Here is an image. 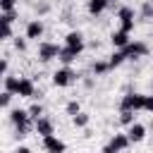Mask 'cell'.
Segmentation results:
<instances>
[{
  "instance_id": "7a4b0ae2",
  "label": "cell",
  "mask_w": 153,
  "mask_h": 153,
  "mask_svg": "<svg viewBox=\"0 0 153 153\" xmlns=\"http://www.w3.org/2000/svg\"><path fill=\"white\" fill-rule=\"evenodd\" d=\"M143 105H146V96L143 93H127V96H122V103H120L122 110H131V112L143 110Z\"/></svg>"
},
{
  "instance_id": "2e32d148",
  "label": "cell",
  "mask_w": 153,
  "mask_h": 153,
  "mask_svg": "<svg viewBox=\"0 0 153 153\" xmlns=\"http://www.w3.org/2000/svg\"><path fill=\"white\" fill-rule=\"evenodd\" d=\"M108 5H110L108 0H88V14L98 17L100 12H105V7H108Z\"/></svg>"
},
{
  "instance_id": "4dcf8cb0",
  "label": "cell",
  "mask_w": 153,
  "mask_h": 153,
  "mask_svg": "<svg viewBox=\"0 0 153 153\" xmlns=\"http://www.w3.org/2000/svg\"><path fill=\"white\" fill-rule=\"evenodd\" d=\"M14 153H31V148H29V146H17Z\"/></svg>"
},
{
  "instance_id": "f546056e",
  "label": "cell",
  "mask_w": 153,
  "mask_h": 153,
  "mask_svg": "<svg viewBox=\"0 0 153 153\" xmlns=\"http://www.w3.org/2000/svg\"><path fill=\"white\" fill-rule=\"evenodd\" d=\"M143 110L153 112V96H146V105H143Z\"/></svg>"
},
{
  "instance_id": "e0dca14e",
  "label": "cell",
  "mask_w": 153,
  "mask_h": 153,
  "mask_svg": "<svg viewBox=\"0 0 153 153\" xmlns=\"http://www.w3.org/2000/svg\"><path fill=\"white\" fill-rule=\"evenodd\" d=\"M19 76H12V74H7L5 76V91H10V93H17L19 91Z\"/></svg>"
},
{
  "instance_id": "6da1fadb",
  "label": "cell",
  "mask_w": 153,
  "mask_h": 153,
  "mask_svg": "<svg viewBox=\"0 0 153 153\" xmlns=\"http://www.w3.org/2000/svg\"><path fill=\"white\" fill-rule=\"evenodd\" d=\"M10 120L14 122V127H17V136L22 139V136H26L29 134V129H31V117H29V110H12L10 112Z\"/></svg>"
},
{
  "instance_id": "484cf974",
  "label": "cell",
  "mask_w": 153,
  "mask_h": 153,
  "mask_svg": "<svg viewBox=\"0 0 153 153\" xmlns=\"http://www.w3.org/2000/svg\"><path fill=\"white\" fill-rule=\"evenodd\" d=\"M12 96H14V93H10V91H2V96H0V105H2L5 110L10 108V103H12Z\"/></svg>"
},
{
  "instance_id": "1f68e13d",
  "label": "cell",
  "mask_w": 153,
  "mask_h": 153,
  "mask_svg": "<svg viewBox=\"0 0 153 153\" xmlns=\"http://www.w3.org/2000/svg\"><path fill=\"white\" fill-rule=\"evenodd\" d=\"M108 2H110V5H115V2H117V0H108Z\"/></svg>"
},
{
  "instance_id": "3957f363",
  "label": "cell",
  "mask_w": 153,
  "mask_h": 153,
  "mask_svg": "<svg viewBox=\"0 0 153 153\" xmlns=\"http://www.w3.org/2000/svg\"><path fill=\"white\" fill-rule=\"evenodd\" d=\"M129 143H131V141H129V136H127V134H115V136L103 146V153H122Z\"/></svg>"
},
{
  "instance_id": "ffe728a7",
  "label": "cell",
  "mask_w": 153,
  "mask_h": 153,
  "mask_svg": "<svg viewBox=\"0 0 153 153\" xmlns=\"http://www.w3.org/2000/svg\"><path fill=\"white\" fill-rule=\"evenodd\" d=\"M29 117H31L33 122L41 120V117H43V105H41V103H33V105L29 108Z\"/></svg>"
},
{
  "instance_id": "83f0119b",
  "label": "cell",
  "mask_w": 153,
  "mask_h": 153,
  "mask_svg": "<svg viewBox=\"0 0 153 153\" xmlns=\"http://www.w3.org/2000/svg\"><path fill=\"white\" fill-rule=\"evenodd\" d=\"M2 38H12V24H2Z\"/></svg>"
},
{
  "instance_id": "52a82bcc",
  "label": "cell",
  "mask_w": 153,
  "mask_h": 153,
  "mask_svg": "<svg viewBox=\"0 0 153 153\" xmlns=\"http://www.w3.org/2000/svg\"><path fill=\"white\" fill-rule=\"evenodd\" d=\"M117 17H120V22H122V31L129 33V31L134 29V10H131V7H120V14H117Z\"/></svg>"
},
{
  "instance_id": "4fadbf2b",
  "label": "cell",
  "mask_w": 153,
  "mask_h": 153,
  "mask_svg": "<svg viewBox=\"0 0 153 153\" xmlns=\"http://www.w3.org/2000/svg\"><path fill=\"white\" fill-rule=\"evenodd\" d=\"M110 41H112V45H115L117 50H124V48L131 43V41H129V33H127V31H122V29H120V31H115V33L110 36Z\"/></svg>"
},
{
  "instance_id": "7c38bea8",
  "label": "cell",
  "mask_w": 153,
  "mask_h": 153,
  "mask_svg": "<svg viewBox=\"0 0 153 153\" xmlns=\"http://www.w3.org/2000/svg\"><path fill=\"white\" fill-rule=\"evenodd\" d=\"M127 136H129V141L139 143V141H143V139H146V127H143V124H139V122H134V124L127 129Z\"/></svg>"
},
{
  "instance_id": "5bb4252c",
  "label": "cell",
  "mask_w": 153,
  "mask_h": 153,
  "mask_svg": "<svg viewBox=\"0 0 153 153\" xmlns=\"http://www.w3.org/2000/svg\"><path fill=\"white\" fill-rule=\"evenodd\" d=\"M33 129L45 139V136H53V122L48 120V117H41V120H36L33 122Z\"/></svg>"
},
{
  "instance_id": "ba28073f",
  "label": "cell",
  "mask_w": 153,
  "mask_h": 153,
  "mask_svg": "<svg viewBox=\"0 0 153 153\" xmlns=\"http://www.w3.org/2000/svg\"><path fill=\"white\" fill-rule=\"evenodd\" d=\"M148 53V45L143 43V41H134V43H129L127 48H124V55L127 57H143Z\"/></svg>"
},
{
  "instance_id": "9a60e30c",
  "label": "cell",
  "mask_w": 153,
  "mask_h": 153,
  "mask_svg": "<svg viewBox=\"0 0 153 153\" xmlns=\"http://www.w3.org/2000/svg\"><path fill=\"white\" fill-rule=\"evenodd\" d=\"M76 57H79V53H76V50H74V48H67V45H65V48H62V53H60V57H57V60H60V62H62V65H72V62H74V60H76Z\"/></svg>"
},
{
  "instance_id": "30bf717a",
  "label": "cell",
  "mask_w": 153,
  "mask_h": 153,
  "mask_svg": "<svg viewBox=\"0 0 153 153\" xmlns=\"http://www.w3.org/2000/svg\"><path fill=\"white\" fill-rule=\"evenodd\" d=\"M41 36H43V22H41V19H31V22L26 24V38L38 41Z\"/></svg>"
},
{
  "instance_id": "8992f818",
  "label": "cell",
  "mask_w": 153,
  "mask_h": 153,
  "mask_svg": "<svg viewBox=\"0 0 153 153\" xmlns=\"http://www.w3.org/2000/svg\"><path fill=\"white\" fill-rule=\"evenodd\" d=\"M43 148H45V153H65V141L62 139H57L55 134L53 136H45L43 139Z\"/></svg>"
},
{
  "instance_id": "603a6c76",
  "label": "cell",
  "mask_w": 153,
  "mask_h": 153,
  "mask_svg": "<svg viewBox=\"0 0 153 153\" xmlns=\"http://www.w3.org/2000/svg\"><path fill=\"white\" fill-rule=\"evenodd\" d=\"M141 17L143 19H153V2H143L141 5Z\"/></svg>"
},
{
  "instance_id": "4316f807",
  "label": "cell",
  "mask_w": 153,
  "mask_h": 153,
  "mask_svg": "<svg viewBox=\"0 0 153 153\" xmlns=\"http://www.w3.org/2000/svg\"><path fill=\"white\" fill-rule=\"evenodd\" d=\"M0 19H2V24H12V22L17 19V12H2Z\"/></svg>"
},
{
  "instance_id": "8fae6325",
  "label": "cell",
  "mask_w": 153,
  "mask_h": 153,
  "mask_svg": "<svg viewBox=\"0 0 153 153\" xmlns=\"http://www.w3.org/2000/svg\"><path fill=\"white\" fill-rule=\"evenodd\" d=\"M17 96H19V98H33V96H36V86H33V81L24 76V79L19 81V91H17Z\"/></svg>"
},
{
  "instance_id": "5b68a950",
  "label": "cell",
  "mask_w": 153,
  "mask_h": 153,
  "mask_svg": "<svg viewBox=\"0 0 153 153\" xmlns=\"http://www.w3.org/2000/svg\"><path fill=\"white\" fill-rule=\"evenodd\" d=\"M60 53H62V48L57 45V43H41L38 45V60L41 62H50L53 57H60Z\"/></svg>"
},
{
  "instance_id": "9c48e42d",
  "label": "cell",
  "mask_w": 153,
  "mask_h": 153,
  "mask_svg": "<svg viewBox=\"0 0 153 153\" xmlns=\"http://www.w3.org/2000/svg\"><path fill=\"white\" fill-rule=\"evenodd\" d=\"M65 43H67V48H74L76 53L84 50V36H81L79 31H69V33L65 36Z\"/></svg>"
},
{
  "instance_id": "ac0fdd59",
  "label": "cell",
  "mask_w": 153,
  "mask_h": 153,
  "mask_svg": "<svg viewBox=\"0 0 153 153\" xmlns=\"http://www.w3.org/2000/svg\"><path fill=\"white\" fill-rule=\"evenodd\" d=\"M124 60H127V55H124V50H115V53L110 55V60H108V62H110V69H115V67H120V65H122Z\"/></svg>"
},
{
  "instance_id": "cb8c5ba5",
  "label": "cell",
  "mask_w": 153,
  "mask_h": 153,
  "mask_svg": "<svg viewBox=\"0 0 153 153\" xmlns=\"http://www.w3.org/2000/svg\"><path fill=\"white\" fill-rule=\"evenodd\" d=\"M79 112H81V105H79L76 100H69V103H67V115L74 117V115H79Z\"/></svg>"
},
{
  "instance_id": "f1b7e54d",
  "label": "cell",
  "mask_w": 153,
  "mask_h": 153,
  "mask_svg": "<svg viewBox=\"0 0 153 153\" xmlns=\"http://www.w3.org/2000/svg\"><path fill=\"white\" fill-rule=\"evenodd\" d=\"M14 48H17V50H26V41L17 36V38H14Z\"/></svg>"
},
{
  "instance_id": "277c9868",
  "label": "cell",
  "mask_w": 153,
  "mask_h": 153,
  "mask_svg": "<svg viewBox=\"0 0 153 153\" xmlns=\"http://www.w3.org/2000/svg\"><path fill=\"white\" fill-rule=\"evenodd\" d=\"M76 81V72H72L69 67H62V69H57L55 74H53V84L57 86V88H65V86H69V84H74Z\"/></svg>"
},
{
  "instance_id": "44dd1931",
  "label": "cell",
  "mask_w": 153,
  "mask_h": 153,
  "mask_svg": "<svg viewBox=\"0 0 153 153\" xmlns=\"http://www.w3.org/2000/svg\"><path fill=\"white\" fill-rule=\"evenodd\" d=\"M120 122H122L124 127H131V124H134V112H131V110H122V112H120Z\"/></svg>"
},
{
  "instance_id": "d4e9b609",
  "label": "cell",
  "mask_w": 153,
  "mask_h": 153,
  "mask_svg": "<svg viewBox=\"0 0 153 153\" xmlns=\"http://www.w3.org/2000/svg\"><path fill=\"white\" fill-rule=\"evenodd\" d=\"M17 7V0H0V10L2 12H14Z\"/></svg>"
},
{
  "instance_id": "7402d4cb",
  "label": "cell",
  "mask_w": 153,
  "mask_h": 153,
  "mask_svg": "<svg viewBox=\"0 0 153 153\" xmlns=\"http://www.w3.org/2000/svg\"><path fill=\"white\" fill-rule=\"evenodd\" d=\"M72 122H74V127H86L88 124V115L86 112H79V115L72 117Z\"/></svg>"
},
{
  "instance_id": "d6986e66",
  "label": "cell",
  "mask_w": 153,
  "mask_h": 153,
  "mask_svg": "<svg viewBox=\"0 0 153 153\" xmlns=\"http://www.w3.org/2000/svg\"><path fill=\"white\" fill-rule=\"evenodd\" d=\"M91 69H93V74H96V76H100V74H105V72L110 69V62L98 60V62H93V67H91Z\"/></svg>"
}]
</instances>
